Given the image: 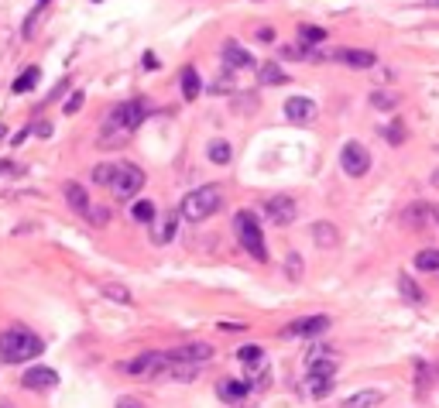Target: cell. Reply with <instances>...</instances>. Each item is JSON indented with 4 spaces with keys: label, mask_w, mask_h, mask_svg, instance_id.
Returning <instances> with one entry per match:
<instances>
[{
    "label": "cell",
    "mask_w": 439,
    "mask_h": 408,
    "mask_svg": "<svg viewBox=\"0 0 439 408\" xmlns=\"http://www.w3.org/2000/svg\"><path fill=\"white\" fill-rule=\"evenodd\" d=\"M148 117V103L141 100H124L117 103L110 113H106V120H103V144H124L127 137H131V130L134 127H141V120Z\"/></svg>",
    "instance_id": "1"
},
{
    "label": "cell",
    "mask_w": 439,
    "mask_h": 408,
    "mask_svg": "<svg viewBox=\"0 0 439 408\" xmlns=\"http://www.w3.org/2000/svg\"><path fill=\"white\" fill-rule=\"evenodd\" d=\"M41 350H45V347H41V340H38L31 329L14 326V329H3V333H0V360H3V364H24V360L38 357Z\"/></svg>",
    "instance_id": "2"
},
{
    "label": "cell",
    "mask_w": 439,
    "mask_h": 408,
    "mask_svg": "<svg viewBox=\"0 0 439 408\" xmlns=\"http://www.w3.org/2000/svg\"><path fill=\"white\" fill-rule=\"evenodd\" d=\"M223 203V193H220V186H199V189H192L185 200H182V216L189 220V223H203V220H209L216 209Z\"/></svg>",
    "instance_id": "3"
},
{
    "label": "cell",
    "mask_w": 439,
    "mask_h": 408,
    "mask_svg": "<svg viewBox=\"0 0 439 408\" xmlns=\"http://www.w3.org/2000/svg\"><path fill=\"white\" fill-rule=\"evenodd\" d=\"M234 230H237L241 247H244V251H247V254H251L258 264H264V261H268V247H264V233H261L258 216H254V213H237Z\"/></svg>",
    "instance_id": "4"
},
{
    "label": "cell",
    "mask_w": 439,
    "mask_h": 408,
    "mask_svg": "<svg viewBox=\"0 0 439 408\" xmlns=\"http://www.w3.org/2000/svg\"><path fill=\"white\" fill-rule=\"evenodd\" d=\"M141 186H144V172H141L138 165H131V162H120L117 172H113L110 193H113L117 200H134V196L141 193Z\"/></svg>",
    "instance_id": "5"
},
{
    "label": "cell",
    "mask_w": 439,
    "mask_h": 408,
    "mask_svg": "<svg viewBox=\"0 0 439 408\" xmlns=\"http://www.w3.org/2000/svg\"><path fill=\"white\" fill-rule=\"evenodd\" d=\"M333 371H337V364H309L306 367V378H302V395H309V398H326L330 391H333Z\"/></svg>",
    "instance_id": "6"
},
{
    "label": "cell",
    "mask_w": 439,
    "mask_h": 408,
    "mask_svg": "<svg viewBox=\"0 0 439 408\" xmlns=\"http://www.w3.org/2000/svg\"><path fill=\"white\" fill-rule=\"evenodd\" d=\"M169 364H172L169 353H141V357H134L131 364H124V371H127L131 378H158V374L169 371Z\"/></svg>",
    "instance_id": "7"
},
{
    "label": "cell",
    "mask_w": 439,
    "mask_h": 408,
    "mask_svg": "<svg viewBox=\"0 0 439 408\" xmlns=\"http://www.w3.org/2000/svg\"><path fill=\"white\" fill-rule=\"evenodd\" d=\"M340 165H344V172H347L351 179H360V175H367V168H371V151H367L360 141H347L344 151H340Z\"/></svg>",
    "instance_id": "8"
},
{
    "label": "cell",
    "mask_w": 439,
    "mask_h": 408,
    "mask_svg": "<svg viewBox=\"0 0 439 408\" xmlns=\"http://www.w3.org/2000/svg\"><path fill=\"white\" fill-rule=\"evenodd\" d=\"M264 213H268V220L274 223V226H288L295 216H299V206L292 196H271L268 203H264Z\"/></svg>",
    "instance_id": "9"
},
{
    "label": "cell",
    "mask_w": 439,
    "mask_h": 408,
    "mask_svg": "<svg viewBox=\"0 0 439 408\" xmlns=\"http://www.w3.org/2000/svg\"><path fill=\"white\" fill-rule=\"evenodd\" d=\"M220 59H223L227 69H254V55H251L244 45H237V41H223Z\"/></svg>",
    "instance_id": "10"
},
{
    "label": "cell",
    "mask_w": 439,
    "mask_h": 408,
    "mask_svg": "<svg viewBox=\"0 0 439 408\" xmlns=\"http://www.w3.org/2000/svg\"><path fill=\"white\" fill-rule=\"evenodd\" d=\"M326 326H330V315H306V319L288 322L281 333H285V336H319Z\"/></svg>",
    "instance_id": "11"
},
{
    "label": "cell",
    "mask_w": 439,
    "mask_h": 408,
    "mask_svg": "<svg viewBox=\"0 0 439 408\" xmlns=\"http://www.w3.org/2000/svg\"><path fill=\"white\" fill-rule=\"evenodd\" d=\"M21 381H24V388H31V391H48V388L59 385V374H55L52 367H28Z\"/></svg>",
    "instance_id": "12"
},
{
    "label": "cell",
    "mask_w": 439,
    "mask_h": 408,
    "mask_svg": "<svg viewBox=\"0 0 439 408\" xmlns=\"http://www.w3.org/2000/svg\"><path fill=\"white\" fill-rule=\"evenodd\" d=\"M285 117L292 124H309L316 117V103L306 100V97H292V100H285Z\"/></svg>",
    "instance_id": "13"
},
{
    "label": "cell",
    "mask_w": 439,
    "mask_h": 408,
    "mask_svg": "<svg viewBox=\"0 0 439 408\" xmlns=\"http://www.w3.org/2000/svg\"><path fill=\"white\" fill-rule=\"evenodd\" d=\"M176 357L199 364V360H209V357H213V347H209V343H185V347H178L176 350Z\"/></svg>",
    "instance_id": "14"
},
{
    "label": "cell",
    "mask_w": 439,
    "mask_h": 408,
    "mask_svg": "<svg viewBox=\"0 0 439 408\" xmlns=\"http://www.w3.org/2000/svg\"><path fill=\"white\" fill-rule=\"evenodd\" d=\"M377 402H384V395L377 388H367V391H353L351 398L344 402V408H374Z\"/></svg>",
    "instance_id": "15"
},
{
    "label": "cell",
    "mask_w": 439,
    "mask_h": 408,
    "mask_svg": "<svg viewBox=\"0 0 439 408\" xmlns=\"http://www.w3.org/2000/svg\"><path fill=\"white\" fill-rule=\"evenodd\" d=\"M66 200H69V206H73L76 213H83V216L89 213V196L80 182H66Z\"/></svg>",
    "instance_id": "16"
},
{
    "label": "cell",
    "mask_w": 439,
    "mask_h": 408,
    "mask_svg": "<svg viewBox=\"0 0 439 408\" xmlns=\"http://www.w3.org/2000/svg\"><path fill=\"white\" fill-rule=\"evenodd\" d=\"M199 90H203L199 72H196L192 66H185V69H182V97H185V100H196V97H199Z\"/></svg>",
    "instance_id": "17"
},
{
    "label": "cell",
    "mask_w": 439,
    "mask_h": 408,
    "mask_svg": "<svg viewBox=\"0 0 439 408\" xmlns=\"http://www.w3.org/2000/svg\"><path fill=\"white\" fill-rule=\"evenodd\" d=\"M299 41H302V48L309 52L312 45H323V41H326V31H323V28H312V24H302V28H299Z\"/></svg>",
    "instance_id": "18"
},
{
    "label": "cell",
    "mask_w": 439,
    "mask_h": 408,
    "mask_svg": "<svg viewBox=\"0 0 439 408\" xmlns=\"http://www.w3.org/2000/svg\"><path fill=\"white\" fill-rule=\"evenodd\" d=\"M381 134H384V141H388V144H395V148H398V144H405L409 127H405V120H398V117H395V120H391V124H388Z\"/></svg>",
    "instance_id": "19"
},
{
    "label": "cell",
    "mask_w": 439,
    "mask_h": 408,
    "mask_svg": "<svg viewBox=\"0 0 439 408\" xmlns=\"http://www.w3.org/2000/svg\"><path fill=\"white\" fill-rule=\"evenodd\" d=\"M312 237L319 247H337V226L333 223H312Z\"/></svg>",
    "instance_id": "20"
},
{
    "label": "cell",
    "mask_w": 439,
    "mask_h": 408,
    "mask_svg": "<svg viewBox=\"0 0 439 408\" xmlns=\"http://www.w3.org/2000/svg\"><path fill=\"white\" fill-rule=\"evenodd\" d=\"M340 62H347L353 69H371L374 66V52H357V48H351V52H340Z\"/></svg>",
    "instance_id": "21"
},
{
    "label": "cell",
    "mask_w": 439,
    "mask_h": 408,
    "mask_svg": "<svg viewBox=\"0 0 439 408\" xmlns=\"http://www.w3.org/2000/svg\"><path fill=\"white\" fill-rule=\"evenodd\" d=\"M247 391H251V385H237V381H223L220 385V398L223 402H241V398H247Z\"/></svg>",
    "instance_id": "22"
},
{
    "label": "cell",
    "mask_w": 439,
    "mask_h": 408,
    "mask_svg": "<svg viewBox=\"0 0 439 408\" xmlns=\"http://www.w3.org/2000/svg\"><path fill=\"white\" fill-rule=\"evenodd\" d=\"M258 79H261L264 86H281V83H288V76H285L274 62H264L261 72H258Z\"/></svg>",
    "instance_id": "23"
},
{
    "label": "cell",
    "mask_w": 439,
    "mask_h": 408,
    "mask_svg": "<svg viewBox=\"0 0 439 408\" xmlns=\"http://www.w3.org/2000/svg\"><path fill=\"white\" fill-rule=\"evenodd\" d=\"M415 268L419 271H439V247H426L415 254Z\"/></svg>",
    "instance_id": "24"
},
{
    "label": "cell",
    "mask_w": 439,
    "mask_h": 408,
    "mask_svg": "<svg viewBox=\"0 0 439 408\" xmlns=\"http://www.w3.org/2000/svg\"><path fill=\"white\" fill-rule=\"evenodd\" d=\"M38 76H41V69H38V66H31V69H24V72L14 79V86H10V90H14V93H28V90L38 83Z\"/></svg>",
    "instance_id": "25"
},
{
    "label": "cell",
    "mask_w": 439,
    "mask_h": 408,
    "mask_svg": "<svg viewBox=\"0 0 439 408\" xmlns=\"http://www.w3.org/2000/svg\"><path fill=\"white\" fill-rule=\"evenodd\" d=\"M206 155H209V162H213V165H227V162H230V144L216 137V141H209Z\"/></svg>",
    "instance_id": "26"
},
{
    "label": "cell",
    "mask_w": 439,
    "mask_h": 408,
    "mask_svg": "<svg viewBox=\"0 0 439 408\" xmlns=\"http://www.w3.org/2000/svg\"><path fill=\"white\" fill-rule=\"evenodd\" d=\"M326 360H330V364H337V360H340V353H337V350H330V347H312V350L306 353V367H309V364H326Z\"/></svg>",
    "instance_id": "27"
},
{
    "label": "cell",
    "mask_w": 439,
    "mask_h": 408,
    "mask_svg": "<svg viewBox=\"0 0 439 408\" xmlns=\"http://www.w3.org/2000/svg\"><path fill=\"white\" fill-rule=\"evenodd\" d=\"M426 216H433V209H429L426 203H412L409 209H405V223H412V226H422Z\"/></svg>",
    "instance_id": "28"
},
{
    "label": "cell",
    "mask_w": 439,
    "mask_h": 408,
    "mask_svg": "<svg viewBox=\"0 0 439 408\" xmlns=\"http://www.w3.org/2000/svg\"><path fill=\"white\" fill-rule=\"evenodd\" d=\"M131 216H134L138 223H151V220H155V203H148V200H138V203L131 206Z\"/></svg>",
    "instance_id": "29"
},
{
    "label": "cell",
    "mask_w": 439,
    "mask_h": 408,
    "mask_svg": "<svg viewBox=\"0 0 439 408\" xmlns=\"http://www.w3.org/2000/svg\"><path fill=\"white\" fill-rule=\"evenodd\" d=\"M113 172H117V165H96L93 168V182L96 186H110L113 182Z\"/></svg>",
    "instance_id": "30"
},
{
    "label": "cell",
    "mask_w": 439,
    "mask_h": 408,
    "mask_svg": "<svg viewBox=\"0 0 439 408\" xmlns=\"http://www.w3.org/2000/svg\"><path fill=\"white\" fill-rule=\"evenodd\" d=\"M398 285H402V295H405L409 302H422V289H419L415 282H409V278H402Z\"/></svg>",
    "instance_id": "31"
},
{
    "label": "cell",
    "mask_w": 439,
    "mask_h": 408,
    "mask_svg": "<svg viewBox=\"0 0 439 408\" xmlns=\"http://www.w3.org/2000/svg\"><path fill=\"white\" fill-rule=\"evenodd\" d=\"M395 97H391V93H374V97H371V106H374V110H395Z\"/></svg>",
    "instance_id": "32"
},
{
    "label": "cell",
    "mask_w": 439,
    "mask_h": 408,
    "mask_svg": "<svg viewBox=\"0 0 439 408\" xmlns=\"http://www.w3.org/2000/svg\"><path fill=\"white\" fill-rule=\"evenodd\" d=\"M103 292H106V299H117V302H124V306L131 302V292H127L124 285H106Z\"/></svg>",
    "instance_id": "33"
},
{
    "label": "cell",
    "mask_w": 439,
    "mask_h": 408,
    "mask_svg": "<svg viewBox=\"0 0 439 408\" xmlns=\"http://www.w3.org/2000/svg\"><path fill=\"white\" fill-rule=\"evenodd\" d=\"M237 357H241L244 364H258V360H261V347H254V343H251V347H241Z\"/></svg>",
    "instance_id": "34"
},
{
    "label": "cell",
    "mask_w": 439,
    "mask_h": 408,
    "mask_svg": "<svg viewBox=\"0 0 439 408\" xmlns=\"http://www.w3.org/2000/svg\"><path fill=\"white\" fill-rule=\"evenodd\" d=\"M83 100H86L83 93H73V97L66 100V113H69V117H73V113H80V106H83Z\"/></svg>",
    "instance_id": "35"
},
{
    "label": "cell",
    "mask_w": 439,
    "mask_h": 408,
    "mask_svg": "<svg viewBox=\"0 0 439 408\" xmlns=\"http://www.w3.org/2000/svg\"><path fill=\"white\" fill-rule=\"evenodd\" d=\"M89 220H93V223H100V226H103V223H106V220H110V213H106V209H103V206H96V209H93V206H89V213H86Z\"/></svg>",
    "instance_id": "36"
},
{
    "label": "cell",
    "mask_w": 439,
    "mask_h": 408,
    "mask_svg": "<svg viewBox=\"0 0 439 408\" xmlns=\"http://www.w3.org/2000/svg\"><path fill=\"white\" fill-rule=\"evenodd\" d=\"M117 408H144V405H141L138 398H131V395H124V398L117 402Z\"/></svg>",
    "instance_id": "37"
},
{
    "label": "cell",
    "mask_w": 439,
    "mask_h": 408,
    "mask_svg": "<svg viewBox=\"0 0 439 408\" xmlns=\"http://www.w3.org/2000/svg\"><path fill=\"white\" fill-rule=\"evenodd\" d=\"M35 134H41V137H48V134H52V124H38V127H35Z\"/></svg>",
    "instance_id": "38"
},
{
    "label": "cell",
    "mask_w": 439,
    "mask_h": 408,
    "mask_svg": "<svg viewBox=\"0 0 439 408\" xmlns=\"http://www.w3.org/2000/svg\"><path fill=\"white\" fill-rule=\"evenodd\" d=\"M258 38H261V41H271V38H274V31H271V28H261V31H258Z\"/></svg>",
    "instance_id": "39"
},
{
    "label": "cell",
    "mask_w": 439,
    "mask_h": 408,
    "mask_svg": "<svg viewBox=\"0 0 439 408\" xmlns=\"http://www.w3.org/2000/svg\"><path fill=\"white\" fill-rule=\"evenodd\" d=\"M10 168H14L10 162H0V175H3V172H10Z\"/></svg>",
    "instance_id": "40"
},
{
    "label": "cell",
    "mask_w": 439,
    "mask_h": 408,
    "mask_svg": "<svg viewBox=\"0 0 439 408\" xmlns=\"http://www.w3.org/2000/svg\"><path fill=\"white\" fill-rule=\"evenodd\" d=\"M433 220H436V223H439V206H433Z\"/></svg>",
    "instance_id": "41"
},
{
    "label": "cell",
    "mask_w": 439,
    "mask_h": 408,
    "mask_svg": "<svg viewBox=\"0 0 439 408\" xmlns=\"http://www.w3.org/2000/svg\"><path fill=\"white\" fill-rule=\"evenodd\" d=\"M433 182H436V186H439V168H436V172H433Z\"/></svg>",
    "instance_id": "42"
},
{
    "label": "cell",
    "mask_w": 439,
    "mask_h": 408,
    "mask_svg": "<svg viewBox=\"0 0 439 408\" xmlns=\"http://www.w3.org/2000/svg\"><path fill=\"white\" fill-rule=\"evenodd\" d=\"M426 3H429V7H439V0H426Z\"/></svg>",
    "instance_id": "43"
},
{
    "label": "cell",
    "mask_w": 439,
    "mask_h": 408,
    "mask_svg": "<svg viewBox=\"0 0 439 408\" xmlns=\"http://www.w3.org/2000/svg\"><path fill=\"white\" fill-rule=\"evenodd\" d=\"M3 134H7V130H3V124H0V137H3Z\"/></svg>",
    "instance_id": "44"
}]
</instances>
